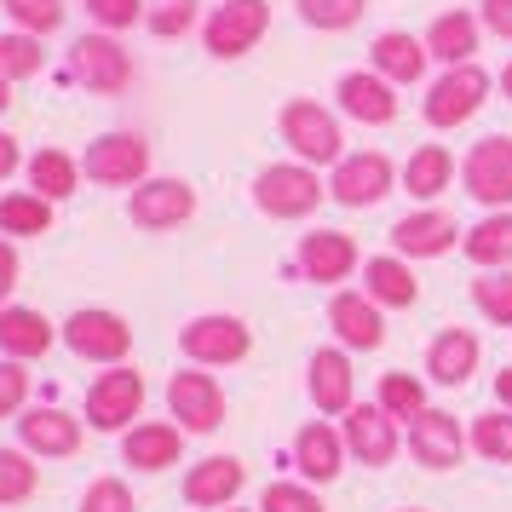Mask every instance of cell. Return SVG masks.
Instances as JSON below:
<instances>
[{
    "label": "cell",
    "mask_w": 512,
    "mask_h": 512,
    "mask_svg": "<svg viewBox=\"0 0 512 512\" xmlns=\"http://www.w3.org/2000/svg\"><path fill=\"white\" fill-rule=\"evenodd\" d=\"M277 133L282 144L294 150V162L305 167H334L346 156V133H340V116L323 110L317 98H288L277 116Z\"/></svg>",
    "instance_id": "1"
},
{
    "label": "cell",
    "mask_w": 512,
    "mask_h": 512,
    "mask_svg": "<svg viewBox=\"0 0 512 512\" xmlns=\"http://www.w3.org/2000/svg\"><path fill=\"white\" fill-rule=\"evenodd\" d=\"M323 196L328 185L317 179V167L305 162H277L254 179V208L271 213V219H305V213L323 208Z\"/></svg>",
    "instance_id": "2"
},
{
    "label": "cell",
    "mask_w": 512,
    "mask_h": 512,
    "mask_svg": "<svg viewBox=\"0 0 512 512\" xmlns=\"http://www.w3.org/2000/svg\"><path fill=\"white\" fill-rule=\"evenodd\" d=\"M271 29V0H219L202 18V47L213 58H248Z\"/></svg>",
    "instance_id": "3"
},
{
    "label": "cell",
    "mask_w": 512,
    "mask_h": 512,
    "mask_svg": "<svg viewBox=\"0 0 512 512\" xmlns=\"http://www.w3.org/2000/svg\"><path fill=\"white\" fill-rule=\"evenodd\" d=\"M81 173L104 190H139L150 179V144L139 133H104V139L87 144Z\"/></svg>",
    "instance_id": "4"
},
{
    "label": "cell",
    "mask_w": 512,
    "mask_h": 512,
    "mask_svg": "<svg viewBox=\"0 0 512 512\" xmlns=\"http://www.w3.org/2000/svg\"><path fill=\"white\" fill-rule=\"evenodd\" d=\"M179 346L196 369H225V363H242L254 351V334L242 317H225V311H208V317H190L179 328Z\"/></svg>",
    "instance_id": "5"
},
{
    "label": "cell",
    "mask_w": 512,
    "mask_h": 512,
    "mask_svg": "<svg viewBox=\"0 0 512 512\" xmlns=\"http://www.w3.org/2000/svg\"><path fill=\"white\" fill-rule=\"evenodd\" d=\"M461 185L472 202H484L489 213H507L512 208V139L507 133H489L466 150L461 162Z\"/></svg>",
    "instance_id": "6"
},
{
    "label": "cell",
    "mask_w": 512,
    "mask_h": 512,
    "mask_svg": "<svg viewBox=\"0 0 512 512\" xmlns=\"http://www.w3.org/2000/svg\"><path fill=\"white\" fill-rule=\"evenodd\" d=\"M489 81L478 64H461V70H443L432 87H426V121L438 127V133H449V127H466V121L478 116L489 104Z\"/></svg>",
    "instance_id": "7"
},
{
    "label": "cell",
    "mask_w": 512,
    "mask_h": 512,
    "mask_svg": "<svg viewBox=\"0 0 512 512\" xmlns=\"http://www.w3.org/2000/svg\"><path fill=\"white\" fill-rule=\"evenodd\" d=\"M70 75L87 87V93H104V98H116L133 87V52L121 47L116 35H81L70 47Z\"/></svg>",
    "instance_id": "8"
},
{
    "label": "cell",
    "mask_w": 512,
    "mask_h": 512,
    "mask_svg": "<svg viewBox=\"0 0 512 512\" xmlns=\"http://www.w3.org/2000/svg\"><path fill=\"white\" fill-rule=\"evenodd\" d=\"M64 346H70L75 357H87V363H104V369H116L121 357L133 351V323H127L121 311L87 305V311H75L70 323H64Z\"/></svg>",
    "instance_id": "9"
},
{
    "label": "cell",
    "mask_w": 512,
    "mask_h": 512,
    "mask_svg": "<svg viewBox=\"0 0 512 512\" xmlns=\"http://www.w3.org/2000/svg\"><path fill=\"white\" fill-rule=\"evenodd\" d=\"M397 185V167L380 156V150H351L334 162L328 173V196L340 202V208H374V202H386Z\"/></svg>",
    "instance_id": "10"
},
{
    "label": "cell",
    "mask_w": 512,
    "mask_h": 512,
    "mask_svg": "<svg viewBox=\"0 0 512 512\" xmlns=\"http://www.w3.org/2000/svg\"><path fill=\"white\" fill-rule=\"evenodd\" d=\"M144 409V374L116 363L110 374H98L93 392H87V426L98 432H127Z\"/></svg>",
    "instance_id": "11"
},
{
    "label": "cell",
    "mask_w": 512,
    "mask_h": 512,
    "mask_svg": "<svg viewBox=\"0 0 512 512\" xmlns=\"http://www.w3.org/2000/svg\"><path fill=\"white\" fill-rule=\"evenodd\" d=\"M167 409H173V420H179L185 432H219V426H225V392H219V380L202 374L196 363L167 380Z\"/></svg>",
    "instance_id": "12"
},
{
    "label": "cell",
    "mask_w": 512,
    "mask_h": 512,
    "mask_svg": "<svg viewBox=\"0 0 512 512\" xmlns=\"http://www.w3.org/2000/svg\"><path fill=\"white\" fill-rule=\"evenodd\" d=\"M340 438H346V455H357L363 466H392L397 449H403V432H397V420L386 415L380 403H357V409H346Z\"/></svg>",
    "instance_id": "13"
},
{
    "label": "cell",
    "mask_w": 512,
    "mask_h": 512,
    "mask_svg": "<svg viewBox=\"0 0 512 512\" xmlns=\"http://www.w3.org/2000/svg\"><path fill=\"white\" fill-rule=\"evenodd\" d=\"M466 443H472V438L461 432V420L449 415V409H426V415L409 420V455H415L420 466H432V472L461 466Z\"/></svg>",
    "instance_id": "14"
},
{
    "label": "cell",
    "mask_w": 512,
    "mask_h": 512,
    "mask_svg": "<svg viewBox=\"0 0 512 512\" xmlns=\"http://www.w3.org/2000/svg\"><path fill=\"white\" fill-rule=\"evenodd\" d=\"M127 213H133V225H144V231H173V225H185L190 213H196V190L185 179H144L127 196Z\"/></svg>",
    "instance_id": "15"
},
{
    "label": "cell",
    "mask_w": 512,
    "mask_h": 512,
    "mask_svg": "<svg viewBox=\"0 0 512 512\" xmlns=\"http://www.w3.org/2000/svg\"><path fill=\"white\" fill-rule=\"evenodd\" d=\"M455 236H466L461 225H455V213L443 208H420V213H403L392 225V248L403 259H438L455 248Z\"/></svg>",
    "instance_id": "16"
},
{
    "label": "cell",
    "mask_w": 512,
    "mask_h": 512,
    "mask_svg": "<svg viewBox=\"0 0 512 512\" xmlns=\"http://www.w3.org/2000/svg\"><path fill=\"white\" fill-rule=\"evenodd\" d=\"M334 98H340V116L363 121V127H386V121H397V87L386 81V75H374V70L340 75Z\"/></svg>",
    "instance_id": "17"
},
{
    "label": "cell",
    "mask_w": 512,
    "mask_h": 512,
    "mask_svg": "<svg viewBox=\"0 0 512 512\" xmlns=\"http://www.w3.org/2000/svg\"><path fill=\"white\" fill-rule=\"evenodd\" d=\"M328 328L340 334L346 351H380L386 346V317L369 294H334L328 300Z\"/></svg>",
    "instance_id": "18"
},
{
    "label": "cell",
    "mask_w": 512,
    "mask_h": 512,
    "mask_svg": "<svg viewBox=\"0 0 512 512\" xmlns=\"http://www.w3.org/2000/svg\"><path fill=\"white\" fill-rule=\"evenodd\" d=\"M185 455V426H167V420H139L127 438H121V461L133 472H167Z\"/></svg>",
    "instance_id": "19"
},
{
    "label": "cell",
    "mask_w": 512,
    "mask_h": 512,
    "mask_svg": "<svg viewBox=\"0 0 512 512\" xmlns=\"http://www.w3.org/2000/svg\"><path fill=\"white\" fill-rule=\"evenodd\" d=\"M294 265H300L311 282L334 288V282H346L351 271H357V242H351L346 231H311V236H300Z\"/></svg>",
    "instance_id": "20"
},
{
    "label": "cell",
    "mask_w": 512,
    "mask_h": 512,
    "mask_svg": "<svg viewBox=\"0 0 512 512\" xmlns=\"http://www.w3.org/2000/svg\"><path fill=\"white\" fill-rule=\"evenodd\" d=\"M426 64H432V52H426L420 35H409V29H386V35H374L369 70L386 75L392 87H415L420 75H426Z\"/></svg>",
    "instance_id": "21"
},
{
    "label": "cell",
    "mask_w": 512,
    "mask_h": 512,
    "mask_svg": "<svg viewBox=\"0 0 512 512\" xmlns=\"http://www.w3.org/2000/svg\"><path fill=\"white\" fill-rule=\"evenodd\" d=\"M242 484H248V466L236 455H208L185 472V501L190 507H231Z\"/></svg>",
    "instance_id": "22"
},
{
    "label": "cell",
    "mask_w": 512,
    "mask_h": 512,
    "mask_svg": "<svg viewBox=\"0 0 512 512\" xmlns=\"http://www.w3.org/2000/svg\"><path fill=\"white\" fill-rule=\"evenodd\" d=\"M18 438H24L29 455H52V461H64V455L81 449V420H75L70 409H24Z\"/></svg>",
    "instance_id": "23"
},
{
    "label": "cell",
    "mask_w": 512,
    "mask_h": 512,
    "mask_svg": "<svg viewBox=\"0 0 512 512\" xmlns=\"http://www.w3.org/2000/svg\"><path fill=\"white\" fill-rule=\"evenodd\" d=\"M478 357H484V346H478L472 328H443L438 340L426 346V374L438 386H466L478 374Z\"/></svg>",
    "instance_id": "24"
},
{
    "label": "cell",
    "mask_w": 512,
    "mask_h": 512,
    "mask_svg": "<svg viewBox=\"0 0 512 512\" xmlns=\"http://www.w3.org/2000/svg\"><path fill=\"white\" fill-rule=\"evenodd\" d=\"M305 386H311L317 415H346V409H357V403H351V357H346V346L317 351L311 369H305Z\"/></svg>",
    "instance_id": "25"
},
{
    "label": "cell",
    "mask_w": 512,
    "mask_h": 512,
    "mask_svg": "<svg viewBox=\"0 0 512 512\" xmlns=\"http://www.w3.org/2000/svg\"><path fill=\"white\" fill-rule=\"evenodd\" d=\"M52 340H58V328H52L41 311H29V305H0V357L35 363V357L52 351Z\"/></svg>",
    "instance_id": "26"
},
{
    "label": "cell",
    "mask_w": 512,
    "mask_h": 512,
    "mask_svg": "<svg viewBox=\"0 0 512 512\" xmlns=\"http://www.w3.org/2000/svg\"><path fill=\"white\" fill-rule=\"evenodd\" d=\"M294 466H300V478H311V484L340 478V466H346V438H340L328 420H311V426H300V438H294Z\"/></svg>",
    "instance_id": "27"
},
{
    "label": "cell",
    "mask_w": 512,
    "mask_h": 512,
    "mask_svg": "<svg viewBox=\"0 0 512 512\" xmlns=\"http://www.w3.org/2000/svg\"><path fill=\"white\" fill-rule=\"evenodd\" d=\"M363 294H369L380 311H409L420 300V282L409 271V259L403 254H380L363 265Z\"/></svg>",
    "instance_id": "28"
},
{
    "label": "cell",
    "mask_w": 512,
    "mask_h": 512,
    "mask_svg": "<svg viewBox=\"0 0 512 512\" xmlns=\"http://www.w3.org/2000/svg\"><path fill=\"white\" fill-rule=\"evenodd\" d=\"M478 18L472 12H443V18H432V29L420 35L426 41V52L438 58L443 70H461V64H472V52H478Z\"/></svg>",
    "instance_id": "29"
},
{
    "label": "cell",
    "mask_w": 512,
    "mask_h": 512,
    "mask_svg": "<svg viewBox=\"0 0 512 512\" xmlns=\"http://www.w3.org/2000/svg\"><path fill=\"white\" fill-rule=\"evenodd\" d=\"M461 254L472 259L478 271H512V208L478 219V225L461 236Z\"/></svg>",
    "instance_id": "30"
},
{
    "label": "cell",
    "mask_w": 512,
    "mask_h": 512,
    "mask_svg": "<svg viewBox=\"0 0 512 512\" xmlns=\"http://www.w3.org/2000/svg\"><path fill=\"white\" fill-rule=\"evenodd\" d=\"M403 190L415 196V202H432V196H443L449 190V179H455V156L443 150V144H420L415 156L403 162Z\"/></svg>",
    "instance_id": "31"
},
{
    "label": "cell",
    "mask_w": 512,
    "mask_h": 512,
    "mask_svg": "<svg viewBox=\"0 0 512 512\" xmlns=\"http://www.w3.org/2000/svg\"><path fill=\"white\" fill-rule=\"evenodd\" d=\"M24 173H29V190L47 196V202H70L75 185H81V162L64 156V150H35L24 162Z\"/></svg>",
    "instance_id": "32"
},
{
    "label": "cell",
    "mask_w": 512,
    "mask_h": 512,
    "mask_svg": "<svg viewBox=\"0 0 512 512\" xmlns=\"http://www.w3.org/2000/svg\"><path fill=\"white\" fill-rule=\"evenodd\" d=\"M52 231V202L35 190L0 196V236H47Z\"/></svg>",
    "instance_id": "33"
},
{
    "label": "cell",
    "mask_w": 512,
    "mask_h": 512,
    "mask_svg": "<svg viewBox=\"0 0 512 512\" xmlns=\"http://www.w3.org/2000/svg\"><path fill=\"white\" fill-rule=\"evenodd\" d=\"M47 70V47H41V35H24V29H12V35H0V81H29V75Z\"/></svg>",
    "instance_id": "34"
},
{
    "label": "cell",
    "mask_w": 512,
    "mask_h": 512,
    "mask_svg": "<svg viewBox=\"0 0 512 512\" xmlns=\"http://www.w3.org/2000/svg\"><path fill=\"white\" fill-rule=\"evenodd\" d=\"M380 409L392 420H415V415H426L432 403H426V386H420L415 374H380Z\"/></svg>",
    "instance_id": "35"
},
{
    "label": "cell",
    "mask_w": 512,
    "mask_h": 512,
    "mask_svg": "<svg viewBox=\"0 0 512 512\" xmlns=\"http://www.w3.org/2000/svg\"><path fill=\"white\" fill-rule=\"evenodd\" d=\"M41 484V472L29 461V449H0V507H24Z\"/></svg>",
    "instance_id": "36"
},
{
    "label": "cell",
    "mask_w": 512,
    "mask_h": 512,
    "mask_svg": "<svg viewBox=\"0 0 512 512\" xmlns=\"http://www.w3.org/2000/svg\"><path fill=\"white\" fill-rule=\"evenodd\" d=\"M0 12L24 29V35H41V41H47L52 29H64V12H70V6H64V0H0Z\"/></svg>",
    "instance_id": "37"
},
{
    "label": "cell",
    "mask_w": 512,
    "mask_h": 512,
    "mask_svg": "<svg viewBox=\"0 0 512 512\" xmlns=\"http://www.w3.org/2000/svg\"><path fill=\"white\" fill-rule=\"evenodd\" d=\"M472 305L484 311L489 323L512 328V271H478L472 277Z\"/></svg>",
    "instance_id": "38"
},
{
    "label": "cell",
    "mask_w": 512,
    "mask_h": 512,
    "mask_svg": "<svg viewBox=\"0 0 512 512\" xmlns=\"http://www.w3.org/2000/svg\"><path fill=\"white\" fill-rule=\"evenodd\" d=\"M196 24H202V0H150V18H144V29L162 41H179Z\"/></svg>",
    "instance_id": "39"
},
{
    "label": "cell",
    "mask_w": 512,
    "mask_h": 512,
    "mask_svg": "<svg viewBox=\"0 0 512 512\" xmlns=\"http://www.w3.org/2000/svg\"><path fill=\"white\" fill-rule=\"evenodd\" d=\"M472 449L484 455V461H501V466H512V409L501 415H478L472 420Z\"/></svg>",
    "instance_id": "40"
},
{
    "label": "cell",
    "mask_w": 512,
    "mask_h": 512,
    "mask_svg": "<svg viewBox=\"0 0 512 512\" xmlns=\"http://www.w3.org/2000/svg\"><path fill=\"white\" fill-rule=\"evenodd\" d=\"M369 12V0H300V18L311 29H351Z\"/></svg>",
    "instance_id": "41"
},
{
    "label": "cell",
    "mask_w": 512,
    "mask_h": 512,
    "mask_svg": "<svg viewBox=\"0 0 512 512\" xmlns=\"http://www.w3.org/2000/svg\"><path fill=\"white\" fill-rule=\"evenodd\" d=\"M87 18H93L104 35H121L150 18V0H87Z\"/></svg>",
    "instance_id": "42"
},
{
    "label": "cell",
    "mask_w": 512,
    "mask_h": 512,
    "mask_svg": "<svg viewBox=\"0 0 512 512\" xmlns=\"http://www.w3.org/2000/svg\"><path fill=\"white\" fill-rule=\"evenodd\" d=\"M259 512H328V507L317 501V489L311 484H265Z\"/></svg>",
    "instance_id": "43"
},
{
    "label": "cell",
    "mask_w": 512,
    "mask_h": 512,
    "mask_svg": "<svg viewBox=\"0 0 512 512\" xmlns=\"http://www.w3.org/2000/svg\"><path fill=\"white\" fill-rule=\"evenodd\" d=\"M24 403H29V369L18 357H0V420L24 415Z\"/></svg>",
    "instance_id": "44"
},
{
    "label": "cell",
    "mask_w": 512,
    "mask_h": 512,
    "mask_svg": "<svg viewBox=\"0 0 512 512\" xmlns=\"http://www.w3.org/2000/svg\"><path fill=\"white\" fill-rule=\"evenodd\" d=\"M81 512H133V489L121 484V478H98L81 495Z\"/></svg>",
    "instance_id": "45"
},
{
    "label": "cell",
    "mask_w": 512,
    "mask_h": 512,
    "mask_svg": "<svg viewBox=\"0 0 512 512\" xmlns=\"http://www.w3.org/2000/svg\"><path fill=\"white\" fill-rule=\"evenodd\" d=\"M478 24H484L489 35L512 41V0H478Z\"/></svg>",
    "instance_id": "46"
},
{
    "label": "cell",
    "mask_w": 512,
    "mask_h": 512,
    "mask_svg": "<svg viewBox=\"0 0 512 512\" xmlns=\"http://www.w3.org/2000/svg\"><path fill=\"white\" fill-rule=\"evenodd\" d=\"M12 288H18V248L0 236V305L12 300Z\"/></svg>",
    "instance_id": "47"
},
{
    "label": "cell",
    "mask_w": 512,
    "mask_h": 512,
    "mask_svg": "<svg viewBox=\"0 0 512 512\" xmlns=\"http://www.w3.org/2000/svg\"><path fill=\"white\" fill-rule=\"evenodd\" d=\"M18 167H24V156H18V139H12V133L0 127V179H12Z\"/></svg>",
    "instance_id": "48"
},
{
    "label": "cell",
    "mask_w": 512,
    "mask_h": 512,
    "mask_svg": "<svg viewBox=\"0 0 512 512\" xmlns=\"http://www.w3.org/2000/svg\"><path fill=\"white\" fill-rule=\"evenodd\" d=\"M495 397H501V409H512V369L495 374Z\"/></svg>",
    "instance_id": "49"
},
{
    "label": "cell",
    "mask_w": 512,
    "mask_h": 512,
    "mask_svg": "<svg viewBox=\"0 0 512 512\" xmlns=\"http://www.w3.org/2000/svg\"><path fill=\"white\" fill-rule=\"evenodd\" d=\"M12 110V81H0V116Z\"/></svg>",
    "instance_id": "50"
},
{
    "label": "cell",
    "mask_w": 512,
    "mask_h": 512,
    "mask_svg": "<svg viewBox=\"0 0 512 512\" xmlns=\"http://www.w3.org/2000/svg\"><path fill=\"white\" fill-rule=\"evenodd\" d=\"M501 93L512 98V64H507V70H501Z\"/></svg>",
    "instance_id": "51"
},
{
    "label": "cell",
    "mask_w": 512,
    "mask_h": 512,
    "mask_svg": "<svg viewBox=\"0 0 512 512\" xmlns=\"http://www.w3.org/2000/svg\"><path fill=\"white\" fill-rule=\"evenodd\" d=\"M225 512H242V507H225Z\"/></svg>",
    "instance_id": "52"
},
{
    "label": "cell",
    "mask_w": 512,
    "mask_h": 512,
    "mask_svg": "<svg viewBox=\"0 0 512 512\" xmlns=\"http://www.w3.org/2000/svg\"><path fill=\"white\" fill-rule=\"evenodd\" d=\"M403 512H420V507H403Z\"/></svg>",
    "instance_id": "53"
}]
</instances>
